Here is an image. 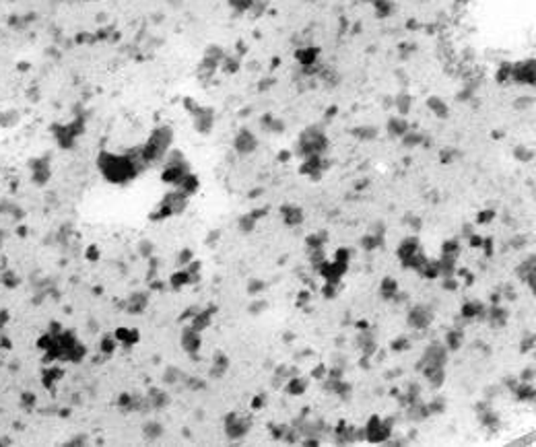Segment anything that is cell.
<instances>
[{
    "label": "cell",
    "mask_w": 536,
    "mask_h": 447,
    "mask_svg": "<svg viewBox=\"0 0 536 447\" xmlns=\"http://www.w3.org/2000/svg\"><path fill=\"white\" fill-rule=\"evenodd\" d=\"M392 429H394V418H379L377 414L369 416V420L363 425L365 441L367 443H386L392 437Z\"/></svg>",
    "instance_id": "1"
},
{
    "label": "cell",
    "mask_w": 536,
    "mask_h": 447,
    "mask_svg": "<svg viewBox=\"0 0 536 447\" xmlns=\"http://www.w3.org/2000/svg\"><path fill=\"white\" fill-rule=\"evenodd\" d=\"M250 429H252V420L237 414V412H231V414H227V418H225V433H227V437L231 441L244 439V437L250 433Z\"/></svg>",
    "instance_id": "2"
},
{
    "label": "cell",
    "mask_w": 536,
    "mask_h": 447,
    "mask_svg": "<svg viewBox=\"0 0 536 447\" xmlns=\"http://www.w3.org/2000/svg\"><path fill=\"white\" fill-rule=\"evenodd\" d=\"M433 318H435L433 309L425 303H419L409 311V315H406V323H409L412 330H425L433 323Z\"/></svg>",
    "instance_id": "3"
},
{
    "label": "cell",
    "mask_w": 536,
    "mask_h": 447,
    "mask_svg": "<svg viewBox=\"0 0 536 447\" xmlns=\"http://www.w3.org/2000/svg\"><path fill=\"white\" fill-rule=\"evenodd\" d=\"M447 353H449V350L446 348L444 342H431V344L425 348L423 357L419 358L417 369L421 371L425 365H442V367H446V363H447Z\"/></svg>",
    "instance_id": "4"
},
{
    "label": "cell",
    "mask_w": 536,
    "mask_h": 447,
    "mask_svg": "<svg viewBox=\"0 0 536 447\" xmlns=\"http://www.w3.org/2000/svg\"><path fill=\"white\" fill-rule=\"evenodd\" d=\"M347 270H349V264H342V262H336V260H332V262L326 260L316 272L322 276L326 283H339L340 285V280H342L344 274H347Z\"/></svg>",
    "instance_id": "5"
},
{
    "label": "cell",
    "mask_w": 536,
    "mask_h": 447,
    "mask_svg": "<svg viewBox=\"0 0 536 447\" xmlns=\"http://www.w3.org/2000/svg\"><path fill=\"white\" fill-rule=\"evenodd\" d=\"M460 318H464L466 322H485L487 318V305L481 303V301H466L460 309Z\"/></svg>",
    "instance_id": "6"
},
{
    "label": "cell",
    "mask_w": 536,
    "mask_h": 447,
    "mask_svg": "<svg viewBox=\"0 0 536 447\" xmlns=\"http://www.w3.org/2000/svg\"><path fill=\"white\" fill-rule=\"evenodd\" d=\"M357 348L361 350V355L363 357H374L377 353V342H375V336H374V332H371L369 328L365 330H359V334H357Z\"/></svg>",
    "instance_id": "7"
},
{
    "label": "cell",
    "mask_w": 536,
    "mask_h": 447,
    "mask_svg": "<svg viewBox=\"0 0 536 447\" xmlns=\"http://www.w3.org/2000/svg\"><path fill=\"white\" fill-rule=\"evenodd\" d=\"M421 373L433 390H439L446 381V367H442V365H425L421 369Z\"/></svg>",
    "instance_id": "8"
},
{
    "label": "cell",
    "mask_w": 536,
    "mask_h": 447,
    "mask_svg": "<svg viewBox=\"0 0 536 447\" xmlns=\"http://www.w3.org/2000/svg\"><path fill=\"white\" fill-rule=\"evenodd\" d=\"M200 344H202L200 332H196L192 326L184 328V332H181V348H184L186 353L194 355V353H198V348H200Z\"/></svg>",
    "instance_id": "9"
},
{
    "label": "cell",
    "mask_w": 536,
    "mask_h": 447,
    "mask_svg": "<svg viewBox=\"0 0 536 447\" xmlns=\"http://www.w3.org/2000/svg\"><path fill=\"white\" fill-rule=\"evenodd\" d=\"M507 320H509V313L505 307H501V305H491V307H487L485 322H489L493 328H503Z\"/></svg>",
    "instance_id": "10"
},
{
    "label": "cell",
    "mask_w": 536,
    "mask_h": 447,
    "mask_svg": "<svg viewBox=\"0 0 536 447\" xmlns=\"http://www.w3.org/2000/svg\"><path fill=\"white\" fill-rule=\"evenodd\" d=\"M307 385H309V381L297 373V375H293V377H289L287 381L283 383V390L287 392L289 396H304L305 390H307Z\"/></svg>",
    "instance_id": "11"
},
{
    "label": "cell",
    "mask_w": 536,
    "mask_h": 447,
    "mask_svg": "<svg viewBox=\"0 0 536 447\" xmlns=\"http://www.w3.org/2000/svg\"><path fill=\"white\" fill-rule=\"evenodd\" d=\"M406 412H409L406 416H409V420H412V423H421V420H425L429 416L427 404L421 398L414 400V402H409V404H406Z\"/></svg>",
    "instance_id": "12"
},
{
    "label": "cell",
    "mask_w": 536,
    "mask_h": 447,
    "mask_svg": "<svg viewBox=\"0 0 536 447\" xmlns=\"http://www.w3.org/2000/svg\"><path fill=\"white\" fill-rule=\"evenodd\" d=\"M444 344H446V348L449 350V353H456V350L464 344V332H462V328L447 330L446 332V338H444Z\"/></svg>",
    "instance_id": "13"
},
{
    "label": "cell",
    "mask_w": 536,
    "mask_h": 447,
    "mask_svg": "<svg viewBox=\"0 0 536 447\" xmlns=\"http://www.w3.org/2000/svg\"><path fill=\"white\" fill-rule=\"evenodd\" d=\"M400 288H398V283H396V280L392 278V276H386L382 283H379V297H382L384 301H392L394 299V295L398 293Z\"/></svg>",
    "instance_id": "14"
},
{
    "label": "cell",
    "mask_w": 536,
    "mask_h": 447,
    "mask_svg": "<svg viewBox=\"0 0 536 447\" xmlns=\"http://www.w3.org/2000/svg\"><path fill=\"white\" fill-rule=\"evenodd\" d=\"M217 311V309H204V311H200L198 309V313L194 315L192 318V328L196 330V332H204L206 328L211 326V322H213V313Z\"/></svg>",
    "instance_id": "15"
},
{
    "label": "cell",
    "mask_w": 536,
    "mask_h": 447,
    "mask_svg": "<svg viewBox=\"0 0 536 447\" xmlns=\"http://www.w3.org/2000/svg\"><path fill=\"white\" fill-rule=\"evenodd\" d=\"M419 250H421L419 239H417V237H409V239H404V241L400 243V248L396 250V253H398V258H400V262H402V260H406V258H411L412 253H417Z\"/></svg>",
    "instance_id": "16"
},
{
    "label": "cell",
    "mask_w": 536,
    "mask_h": 447,
    "mask_svg": "<svg viewBox=\"0 0 536 447\" xmlns=\"http://www.w3.org/2000/svg\"><path fill=\"white\" fill-rule=\"evenodd\" d=\"M146 305H149V297H146V293H134V295H130V299H128V311L138 315V313L144 311Z\"/></svg>",
    "instance_id": "17"
},
{
    "label": "cell",
    "mask_w": 536,
    "mask_h": 447,
    "mask_svg": "<svg viewBox=\"0 0 536 447\" xmlns=\"http://www.w3.org/2000/svg\"><path fill=\"white\" fill-rule=\"evenodd\" d=\"M116 340L120 344H124V346H132L138 342V332L134 328H118L116 330Z\"/></svg>",
    "instance_id": "18"
},
{
    "label": "cell",
    "mask_w": 536,
    "mask_h": 447,
    "mask_svg": "<svg viewBox=\"0 0 536 447\" xmlns=\"http://www.w3.org/2000/svg\"><path fill=\"white\" fill-rule=\"evenodd\" d=\"M425 262H427V256H425V253H423V251L419 250L417 253H412L411 258L402 260V266H404V268H409V270H414V272H421L423 266H425Z\"/></svg>",
    "instance_id": "19"
},
{
    "label": "cell",
    "mask_w": 536,
    "mask_h": 447,
    "mask_svg": "<svg viewBox=\"0 0 536 447\" xmlns=\"http://www.w3.org/2000/svg\"><path fill=\"white\" fill-rule=\"evenodd\" d=\"M514 396L520 402H534V383H518V388L514 390Z\"/></svg>",
    "instance_id": "20"
},
{
    "label": "cell",
    "mask_w": 536,
    "mask_h": 447,
    "mask_svg": "<svg viewBox=\"0 0 536 447\" xmlns=\"http://www.w3.org/2000/svg\"><path fill=\"white\" fill-rule=\"evenodd\" d=\"M227 369H229V358L219 353L217 358H214V365H213V369H211V375H213V377H223V375L227 373Z\"/></svg>",
    "instance_id": "21"
},
{
    "label": "cell",
    "mask_w": 536,
    "mask_h": 447,
    "mask_svg": "<svg viewBox=\"0 0 536 447\" xmlns=\"http://www.w3.org/2000/svg\"><path fill=\"white\" fill-rule=\"evenodd\" d=\"M423 278H427V280H435L439 278V262L437 260H429L425 262V266H423V270L419 272Z\"/></svg>",
    "instance_id": "22"
},
{
    "label": "cell",
    "mask_w": 536,
    "mask_h": 447,
    "mask_svg": "<svg viewBox=\"0 0 536 447\" xmlns=\"http://www.w3.org/2000/svg\"><path fill=\"white\" fill-rule=\"evenodd\" d=\"M446 408H447V402H446V398H442V396H435L433 400L427 402V412H429V416H431V414H442V412H446Z\"/></svg>",
    "instance_id": "23"
},
{
    "label": "cell",
    "mask_w": 536,
    "mask_h": 447,
    "mask_svg": "<svg viewBox=\"0 0 536 447\" xmlns=\"http://www.w3.org/2000/svg\"><path fill=\"white\" fill-rule=\"evenodd\" d=\"M332 393L334 396H339L340 400H349L351 398V393H353V385L349 383V381H344V379H340L339 383L334 385V390H332Z\"/></svg>",
    "instance_id": "24"
},
{
    "label": "cell",
    "mask_w": 536,
    "mask_h": 447,
    "mask_svg": "<svg viewBox=\"0 0 536 447\" xmlns=\"http://www.w3.org/2000/svg\"><path fill=\"white\" fill-rule=\"evenodd\" d=\"M442 256H449V258H458L460 256V243L458 241H446L442 245Z\"/></svg>",
    "instance_id": "25"
},
{
    "label": "cell",
    "mask_w": 536,
    "mask_h": 447,
    "mask_svg": "<svg viewBox=\"0 0 536 447\" xmlns=\"http://www.w3.org/2000/svg\"><path fill=\"white\" fill-rule=\"evenodd\" d=\"M390 348L394 350V353H404V350L411 348V338H409V336H398V338H394L392 342H390Z\"/></svg>",
    "instance_id": "26"
},
{
    "label": "cell",
    "mask_w": 536,
    "mask_h": 447,
    "mask_svg": "<svg viewBox=\"0 0 536 447\" xmlns=\"http://www.w3.org/2000/svg\"><path fill=\"white\" fill-rule=\"evenodd\" d=\"M116 344H118L116 336H106V338L101 340V344H99V350H101V353L106 355V357H109V355H111V353H114V350H116Z\"/></svg>",
    "instance_id": "27"
},
{
    "label": "cell",
    "mask_w": 536,
    "mask_h": 447,
    "mask_svg": "<svg viewBox=\"0 0 536 447\" xmlns=\"http://www.w3.org/2000/svg\"><path fill=\"white\" fill-rule=\"evenodd\" d=\"M169 283H171V286H174V288H181L184 285H188V283H190V276H188V272H186V268L179 270V272H176L174 276H171Z\"/></svg>",
    "instance_id": "28"
},
{
    "label": "cell",
    "mask_w": 536,
    "mask_h": 447,
    "mask_svg": "<svg viewBox=\"0 0 536 447\" xmlns=\"http://www.w3.org/2000/svg\"><path fill=\"white\" fill-rule=\"evenodd\" d=\"M163 433V429L159 423H146L144 425V437L146 439H157V437H161Z\"/></svg>",
    "instance_id": "29"
},
{
    "label": "cell",
    "mask_w": 536,
    "mask_h": 447,
    "mask_svg": "<svg viewBox=\"0 0 536 447\" xmlns=\"http://www.w3.org/2000/svg\"><path fill=\"white\" fill-rule=\"evenodd\" d=\"M309 262H312V268H320L326 262V253H324V248L322 250H312V253H309Z\"/></svg>",
    "instance_id": "30"
},
{
    "label": "cell",
    "mask_w": 536,
    "mask_h": 447,
    "mask_svg": "<svg viewBox=\"0 0 536 447\" xmlns=\"http://www.w3.org/2000/svg\"><path fill=\"white\" fill-rule=\"evenodd\" d=\"M264 288H266V283H264V280L252 278V280H250V283H248V293L252 295V297H256V295L264 293Z\"/></svg>",
    "instance_id": "31"
},
{
    "label": "cell",
    "mask_w": 536,
    "mask_h": 447,
    "mask_svg": "<svg viewBox=\"0 0 536 447\" xmlns=\"http://www.w3.org/2000/svg\"><path fill=\"white\" fill-rule=\"evenodd\" d=\"M339 291H340L339 283H326L322 286V295L326 297V299H336V297H339Z\"/></svg>",
    "instance_id": "32"
},
{
    "label": "cell",
    "mask_w": 536,
    "mask_h": 447,
    "mask_svg": "<svg viewBox=\"0 0 536 447\" xmlns=\"http://www.w3.org/2000/svg\"><path fill=\"white\" fill-rule=\"evenodd\" d=\"M305 243H307L309 251H312V250H322L324 243H326V235H309Z\"/></svg>",
    "instance_id": "33"
},
{
    "label": "cell",
    "mask_w": 536,
    "mask_h": 447,
    "mask_svg": "<svg viewBox=\"0 0 536 447\" xmlns=\"http://www.w3.org/2000/svg\"><path fill=\"white\" fill-rule=\"evenodd\" d=\"M287 429H289V425H270V435H272V439L283 441V437H285V433H287Z\"/></svg>",
    "instance_id": "34"
},
{
    "label": "cell",
    "mask_w": 536,
    "mask_h": 447,
    "mask_svg": "<svg viewBox=\"0 0 536 447\" xmlns=\"http://www.w3.org/2000/svg\"><path fill=\"white\" fill-rule=\"evenodd\" d=\"M530 350H534V334L530 332V334H526L522 338V342H520V353H530Z\"/></svg>",
    "instance_id": "35"
},
{
    "label": "cell",
    "mask_w": 536,
    "mask_h": 447,
    "mask_svg": "<svg viewBox=\"0 0 536 447\" xmlns=\"http://www.w3.org/2000/svg\"><path fill=\"white\" fill-rule=\"evenodd\" d=\"M458 286H460V280H458L456 276H447V278L442 280L444 291H458Z\"/></svg>",
    "instance_id": "36"
},
{
    "label": "cell",
    "mask_w": 536,
    "mask_h": 447,
    "mask_svg": "<svg viewBox=\"0 0 536 447\" xmlns=\"http://www.w3.org/2000/svg\"><path fill=\"white\" fill-rule=\"evenodd\" d=\"M361 245H363V250L371 251V250H375V248L382 245V239L379 237H365V239H361Z\"/></svg>",
    "instance_id": "37"
},
{
    "label": "cell",
    "mask_w": 536,
    "mask_h": 447,
    "mask_svg": "<svg viewBox=\"0 0 536 447\" xmlns=\"http://www.w3.org/2000/svg\"><path fill=\"white\" fill-rule=\"evenodd\" d=\"M334 260L336 262H342V264H349L351 262V251L347 248H339L334 251Z\"/></svg>",
    "instance_id": "38"
},
{
    "label": "cell",
    "mask_w": 536,
    "mask_h": 447,
    "mask_svg": "<svg viewBox=\"0 0 536 447\" xmlns=\"http://www.w3.org/2000/svg\"><path fill=\"white\" fill-rule=\"evenodd\" d=\"M266 307H268V303H266L264 299H256L252 305H250V309H248V311L252 313V315H258V313H262Z\"/></svg>",
    "instance_id": "39"
},
{
    "label": "cell",
    "mask_w": 536,
    "mask_h": 447,
    "mask_svg": "<svg viewBox=\"0 0 536 447\" xmlns=\"http://www.w3.org/2000/svg\"><path fill=\"white\" fill-rule=\"evenodd\" d=\"M518 379H520L522 383H532V381H534V367H526V369L520 373V377H518Z\"/></svg>",
    "instance_id": "40"
},
{
    "label": "cell",
    "mask_w": 536,
    "mask_h": 447,
    "mask_svg": "<svg viewBox=\"0 0 536 447\" xmlns=\"http://www.w3.org/2000/svg\"><path fill=\"white\" fill-rule=\"evenodd\" d=\"M326 371H328V365H324V363H320L316 369L312 371V377L314 379H318V381H322L324 377H326Z\"/></svg>",
    "instance_id": "41"
},
{
    "label": "cell",
    "mask_w": 536,
    "mask_h": 447,
    "mask_svg": "<svg viewBox=\"0 0 536 447\" xmlns=\"http://www.w3.org/2000/svg\"><path fill=\"white\" fill-rule=\"evenodd\" d=\"M309 301H312V293H309V291H301L297 295V307H305Z\"/></svg>",
    "instance_id": "42"
},
{
    "label": "cell",
    "mask_w": 536,
    "mask_h": 447,
    "mask_svg": "<svg viewBox=\"0 0 536 447\" xmlns=\"http://www.w3.org/2000/svg\"><path fill=\"white\" fill-rule=\"evenodd\" d=\"M264 404H266V396L264 393H258V396L252 400V410H260Z\"/></svg>",
    "instance_id": "43"
},
{
    "label": "cell",
    "mask_w": 536,
    "mask_h": 447,
    "mask_svg": "<svg viewBox=\"0 0 536 447\" xmlns=\"http://www.w3.org/2000/svg\"><path fill=\"white\" fill-rule=\"evenodd\" d=\"M179 377H181V373L178 369H167V375H165V381L167 383H176Z\"/></svg>",
    "instance_id": "44"
},
{
    "label": "cell",
    "mask_w": 536,
    "mask_h": 447,
    "mask_svg": "<svg viewBox=\"0 0 536 447\" xmlns=\"http://www.w3.org/2000/svg\"><path fill=\"white\" fill-rule=\"evenodd\" d=\"M503 383L507 385V388H509V390H512V392H514V390L518 388V383H520V379H518V377H505V381H503Z\"/></svg>",
    "instance_id": "45"
},
{
    "label": "cell",
    "mask_w": 536,
    "mask_h": 447,
    "mask_svg": "<svg viewBox=\"0 0 536 447\" xmlns=\"http://www.w3.org/2000/svg\"><path fill=\"white\" fill-rule=\"evenodd\" d=\"M481 248H485V253H487V256H493V241H491V239H487V241L482 239V245H481Z\"/></svg>",
    "instance_id": "46"
},
{
    "label": "cell",
    "mask_w": 536,
    "mask_h": 447,
    "mask_svg": "<svg viewBox=\"0 0 536 447\" xmlns=\"http://www.w3.org/2000/svg\"><path fill=\"white\" fill-rule=\"evenodd\" d=\"M470 245H472V248H481V245H482V237H479V235H472V237H470Z\"/></svg>",
    "instance_id": "47"
},
{
    "label": "cell",
    "mask_w": 536,
    "mask_h": 447,
    "mask_svg": "<svg viewBox=\"0 0 536 447\" xmlns=\"http://www.w3.org/2000/svg\"><path fill=\"white\" fill-rule=\"evenodd\" d=\"M400 375H402V369H392V371L386 373V379H390V377H400Z\"/></svg>",
    "instance_id": "48"
},
{
    "label": "cell",
    "mask_w": 536,
    "mask_h": 447,
    "mask_svg": "<svg viewBox=\"0 0 536 447\" xmlns=\"http://www.w3.org/2000/svg\"><path fill=\"white\" fill-rule=\"evenodd\" d=\"M499 301H501V293H493L491 295V305H499Z\"/></svg>",
    "instance_id": "49"
},
{
    "label": "cell",
    "mask_w": 536,
    "mask_h": 447,
    "mask_svg": "<svg viewBox=\"0 0 536 447\" xmlns=\"http://www.w3.org/2000/svg\"><path fill=\"white\" fill-rule=\"evenodd\" d=\"M355 326H357V330H365V328H369V323H367L365 320H363V322H357Z\"/></svg>",
    "instance_id": "50"
}]
</instances>
